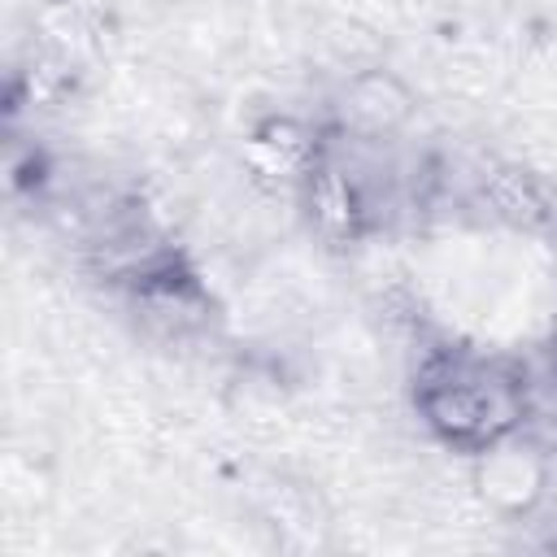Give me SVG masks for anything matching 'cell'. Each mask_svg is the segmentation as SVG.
<instances>
[{"label": "cell", "mask_w": 557, "mask_h": 557, "mask_svg": "<svg viewBox=\"0 0 557 557\" xmlns=\"http://www.w3.org/2000/svg\"><path fill=\"white\" fill-rule=\"evenodd\" d=\"M413 409L440 444L474 457L527 431L531 387L527 374L505 357L435 348L422 357L413 374Z\"/></svg>", "instance_id": "6da1fadb"}, {"label": "cell", "mask_w": 557, "mask_h": 557, "mask_svg": "<svg viewBox=\"0 0 557 557\" xmlns=\"http://www.w3.org/2000/svg\"><path fill=\"white\" fill-rule=\"evenodd\" d=\"M418 113L413 87L396 70H357L339 83L331 100V135L357 139V144H383L396 139Z\"/></svg>", "instance_id": "7a4b0ae2"}, {"label": "cell", "mask_w": 557, "mask_h": 557, "mask_svg": "<svg viewBox=\"0 0 557 557\" xmlns=\"http://www.w3.org/2000/svg\"><path fill=\"white\" fill-rule=\"evenodd\" d=\"M470 483L492 513L527 518L544 500V492L553 483V466H548L544 448L527 431H518V435L470 457Z\"/></svg>", "instance_id": "3957f363"}, {"label": "cell", "mask_w": 557, "mask_h": 557, "mask_svg": "<svg viewBox=\"0 0 557 557\" xmlns=\"http://www.w3.org/2000/svg\"><path fill=\"white\" fill-rule=\"evenodd\" d=\"M331 139H335L331 131H322L296 113H270L244 135V161L257 178L300 191L305 178L326 161Z\"/></svg>", "instance_id": "277c9868"}, {"label": "cell", "mask_w": 557, "mask_h": 557, "mask_svg": "<svg viewBox=\"0 0 557 557\" xmlns=\"http://www.w3.org/2000/svg\"><path fill=\"white\" fill-rule=\"evenodd\" d=\"M300 200L309 209V222L326 235V239H357L366 231V196L352 178V170H344L335 161V148L326 152V161L305 178Z\"/></svg>", "instance_id": "5b68a950"}, {"label": "cell", "mask_w": 557, "mask_h": 557, "mask_svg": "<svg viewBox=\"0 0 557 557\" xmlns=\"http://www.w3.org/2000/svg\"><path fill=\"white\" fill-rule=\"evenodd\" d=\"M527 178L518 174V170H505V174H496V183H492V191H487V200L496 205V213H505L509 222H518V226H531V222H540V218H548V205L535 196H527Z\"/></svg>", "instance_id": "8992f818"}]
</instances>
